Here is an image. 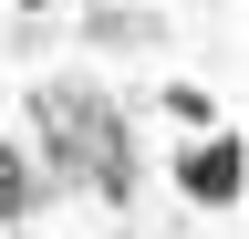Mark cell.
Segmentation results:
<instances>
[{"label": "cell", "mask_w": 249, "mask_h": 239, "mask_svg": "<svg viewBox=\"0 0 249 239\" xmlns=\"http://www.w3.org/2000/svg\"><path fill=\"white\" fill-rule=\"evenodd\" d=\"M31 156H42L52 187H83L104 208L135 198V125H124V104L104 83H62L52 73L42 94H31Z\"/></svg>", "instance_id": "cell-1"}, {"label": "cell", "mask_w": 249, "mask_h": 239, "mask_svg": "<svg viewBox=\"0 0 249 239\" xmlns=\"http://www.w3.org/2000/svg\"><path fill=\"white\" fill-rule=\"evenodd\" d=\"M166 177H177L187 208H239V187H249V135H239V114H229V125H208V135H187Z\"/></svg>", "instance_id": "cell-2"}, {"label": "cell", "mask_w": 249, "mask_h": 239, "mask_svg": "<svg viewBox=\"0 0 249 239\" xmlns=\"http://www.w3.org/2000/svg\"><path fill=\"white\" fill-rule=\"evenodd\" d=\"M62 187L42 177V156H31V135H0V229H31Z\"/></svg>", "instance_id": "cell-3"}, {"label": "cell", "mask_w": 249, "mask_h": 239, "mask_svg": "<svg viewBox=\"0 0 249 239\" xmlns=\"http://www.w3.org/2000/svg\"><path fill=\"white\" fill-rule=\"evenodd\" d=\"M156 114H166V125H187V135H208V125H229V104H218L208 83H166V94H156Z\"/></svg>", "instance_id": "cell-4"}, {"label": "cell", "mask_w": 249, "mask_h": 239, "mask_svg": "<svg viewBox=\"0 0 249 239\" xmlns=\"http://www.w3.org/2000/svg\"><path fill=\"white\" fill-rule=\"evenodd\" d=\"M83 42H104V52H114V42H145V21H135V11H83Z\"/></svg>", "instance_id": "cell-5"}, {"label": "cell", "mask_w": 249, "mask_h": 239, "mask_svg": "<svg viewBox=\"0 0 249 239\" xmlns=\"http://www.w3.org/2000/svg\"><path fill=\"white\" fill-rule=\"evenodd\" d=\"M11 11H52V0H11Z\"/></svg>", "instance_id": "cell-6"}, {"label": "cell", "mask_w": 249, "mask_h": 239, "mask_svg": "<svg viewBox=\"0 0 249 239\" xmlns=\"http://www.w3.org/2000/svg\"><path fill=\"white\" fill-rule=\"evenodd\" d=\"M0 239H42V229H0Z\"/></svg>", "instance_id": "cell-7"}]
</instances>
